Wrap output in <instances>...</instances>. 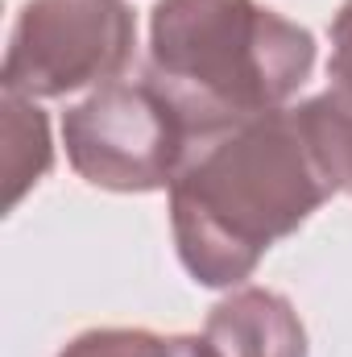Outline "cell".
Returning <instances> with one entry per match:
<instances>
[{"label":"cell","instance_id":"3957f363","mask_svg":"<svg viewBox=\"0 0 352 357\" xmlns=\"http://www.w3.org/2000/svg\"><path fill=\"white\" fill-rule=\"evenodd\" d=\"M63 146L83 183L145 195L175 183L195 137L150 79H112L67 108Z\"/></svg>","mask_w":352,"mask_h":357},{"label":"cell","instance_id":"9c48e42d","mask_svg":"<svg viewBox=\"0 0 352 357\" xmlns=\"http://www.w3.org/2000/svg\"><path fill=\"white\" fill-rule=\"evenodd\" d=\"M332 59H328V79L332 91L352 100V0L340 4V13L332 17Z\"/></svg>","mask_w":352,"mask_h":357},{"label":"cell","instance_id":"ba28073f","mask_svg":"<svg viewBox=\"0 0 352 357\" xmlns=\"http://www.w3.org/2000/svg\"><path fill=\"white\" fill-rule=\"evenodd\" d=\"M303 108H307V121L315 129V142L323 150V162L336 187L352 195V100L323 91V96L303 100Z\"/></svg>","mask_w":352,"mask_h":357},{"label":"cell","instance_id":"52a82bcc","mask_svg":"<svg viewBox=\"0 0 352 357\" xmlns=\"http://www.w3.org/2000/svg\"><path fill=\"white\" fill-rule=\"evenodd\" d=\"M58 357H211L203 337H162L150 328H88Z\"/></svg>","mask_w":352,"mask_h":357},{"label":"cell","instance_id":"7a4b0ae2","mask_svg":"<svg viewBox=\"0 0 352 357\" xmlns=\"http://www.w3.org/2000/svg\"><path fill=\"white\" fill-rule=\"evenodd\" d=\"M311 67V29L257 0H158L150 13V84L195 142L286 108Z\"/></svg>","mask_w":352,"mask_h":357},{"label":"cell","instance_id":"6da1fadb","mask_svg":"<svg viewBox=\"0 0 352 357\" xmlns=\"http://www.w3.org/2000/svg\"><path fill=\"white\" fill-rule=\"evenodd\" d=\"M170 183L178 262L199 287H241L340 187L307 108H273L195 142Z\"/></svg>","mask_w":352,"mask_h":357},{"label":"cell","instance_id":"5b68a950","mask_svg":"<svg viewBox=\"0 0 352 357\" xmlns=\"http://www.w3.org/2000/svg\"><path fill=\"white\" fill-rule=\"evenodd\" d=\"M211 357H307V328L294 303L269 287H237L203 324Z\"/></svg>","mask_w":352,"mask_h":357},{"label":"cell","instance_id":"277c9868","mask_svg":"<svg viewBox=\"0 0 352 357\" xmlns=\"http://www.w3.org/2000/svg\"><path fill=\"white\" fill-rule=\"evenodd\" d=\"M137 50V17L125 0H25L4 50V91L58 100L112 84Z\"/></svg>","mask_w":352,"mask_h":357},{"label":"cell","instance_id":"8992f818","mask_svg":"<svg viewBox=\"0 0 352 357\" xmlns=\"http://www.w3.org/2000/svg\"><path fill=\"white\" fill-rule=\"evenodd\" d=\"M4 133H8V208L25 195L29 183L50 171V133H46V116L33 100L4 91Z\"/></svg>","mask_w":352,"mask_h":357}]
</instances>
